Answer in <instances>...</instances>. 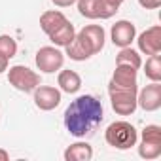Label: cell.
I'll list each match as a JSON object with an SVG mask.
<instances>
[{
  "label": "cell",
  "instance_id": "cell-1",
  "mask_svg": "<svg viewBox=\"0 0 161 161\" xmlns=\"http://www.w3.org/2000/svg\"><path fill=\"white\" fill-rule=\"evenodd\" d=\"M103 119L104 108L95 95H80L64 110V127L76 138H86L93 135Z\"/></svg>",
  "mask_w": 161,
  "mask_h": 161
},
{
  "label": "cell",
  "instance_id": "cell-2",
  "mask_svg": "<svg viewBox=\"0 0 161 161\" xmlns=\"http://www.w3.org/2000/svg\"><path fill=\"white\" fill-rule=\"evenodd\" d=\"M104 140L108 146H112L116 150H129V148L136 146L138 133H136L135 125H131L129 121H114L106 127Z\"/></svg>",
  "mask_w": 161,
  "mask_h": 161
},
{
  "label": "cell",
  "instance_id": "cell-3",
  "mask_svg": "<svg viewBox=\"0 0 161 161\" xmlns=\"http://www.w3.org/2000/svg\"><path fill=\"white\" fill-rule=\"evenodd\" d=\"M136 93H138V86H114L108 84V95H110V103L116 114L119 116H131L135 114V110L138 108L136 104Z\"/></svg>",
  "mask_w": 161,
  "mask_h": 161
},
{
  "label": "cell",
  "instance_id": "cell-4",
  "mask_svg": "<svg viewBox=\"0 0 161 161\" xmlns=\"http://www.w3.org/2000/svg\"><path fill=\"white\" fill-rule=\"evenodd\" d=\"M8 82L17 91L32 93L40 86V74L31 70L25 64H15V66H10V70H8Z\"/></svg>",
  "mask_w": 161,
  "mask_h": 161
},
{
  "label": "cell",
  "instance_id": "cell-5",
  "mask_svg": "<svg viewBox=\"0 0 161 161\" xmlns=\"http://www.w3.org/2000/svg\"><path fill=\"white\" fill-rule=\"evenodd\" d=\"M138 155L142 159H157L161 155V127L159 125H146L140 135Z\"/></svg>",
  "mask_w": 161,
  "mask_h": 161
},
{
  "label": "cell",
  "instance_id": "cell-6",
  "mask_svg": "<svg viewBox=\"0 0 161 161\" xmlns=\"http://www.w3.org/2000/svg\"><path fill=\"white\" fill-rule=\"evenodd\" d=\"M36 66L44 74H53L63 68L64 64V53L57 46H44L36 51Z\"/></svg>",
  "mask_w": 161,
  "mask_h": 161
},
{
  "label": "cell",
  "instance_id": "cell-7",
  "mask_svg": "<svg viewBox=\"0 0 161 161\" xmlns=\"http://www.w3.org/2000/svg\"><path fill=\"white\" fill-rule=\"evenodd\" d=\"M78 12L86 19H110L116 15L118 10L108 6L104 0H76Z\"/></svg>",
  "mask_w": 161,
  "mask_h": 161
},
{
  "label": "cell",
  "instance_id": "cell-8",
  "mask_svg": "<svg viewBox=\"0 0 161 161\" xmlns=\"http://www.w3.org/2000/svg\"><path fill=\"white\" fill-rule=\"evenodd\" d=\"M34 104L44 110V112H49V110H55L61 101H63V95H61V89L57 87H51V86H38L34 91Z\"/></svg>",
  "mask_w": 161,
  "mask_h": 161
},
{
  "label": "cell",
  "instance_id": "cell-9",
  "mask_svg": "<svg viewBox=\"0 0 161 161\" xmlns=\"http://www.w3.org/2000/svg\"><path fill=\"white\" fill-rule=\"evenodd\" d=\"M136 104L144 112H155L161 108V82H152L136 93Z\"/></svg>",
  "mask_w": 161,
  "mask_h": 161
},
{
  "label": "cell",
  "instance_id": "cell-10",
  "mask_svg": "<svg viewBox=\"0 0 161 161\" xmlns=\"http://www.w3.org/2000/svg\"><path fill=\"white\" fill-rule=\"evenodd\" d=\"M138 44V51L144 55H155L161 51V27L153 25L150 29H146L144 32L138 34L136 38Z\"/></svg>",
  "mask_w": 161,
  "mask_h": 161
},
{
  "label": "cell",
  "instance_id": "cell-11",
  "mask_svg": "<svg viewBox=\"0 0 161 161\" xmlns=\"http://www.w3.org/2000/svg\"><path fill=\"white\" fill-rule=\"evenodd\" d=\"M110 38H112V44L118 46V47H127L133 44V40L136 38V27L135 23L131 21H116V25H112V31H110Z\"/></svg>",
  "mask_w": 161,
  "mask_h": 161
},
{
  "label": "cell",
  "instance_id": "cell-12",
  "mask_svg": "<svg viewBox=\"0 0 161 161\" xmlns=\"http://www.w3.org/2000/svg\"><path fill=\"white\" fill-rule=\"evenodd\" d=\"M78 36L89 46V49L93 51V55H97L99 51H103L104 40H106V32H104V29L101 25H86L82 31L78 32Z\"/></svg>",
  "mask_w": 161,
  "mask_h": 161
},
{
  "label": "cell",
  "instance_id": "cell-13",
  "mask_svg": "<svg viewBox=\"0 0 161 161\" xmlns=\"http://www.w3.org/2000/svg\"><path fill=\"white\" fill-rule=\"evenodd\" d=\"M57 84H59V89L63 93H68V95H74L80 91V87H82V78H80V74L76 70H61L59 76H57Z\"/></svg>",
  "mask_w": 161,
  "mask_h": 161
},
{
  "label": "cell",
  "instance_id": "cell-14",
  "mask_svg": "<svg viewBox=\"0 0 161 161\" xmlns=\"http://www.w3.org/2000/svg\"><path fill=\"white\" fill-rule=\"evenodd\" d=\"M64 55L66 57H70L72 61H87L89 57H93V51L89 49V46L78 36V32H76V36H74V40L64 47Z\"/></svg>",
  "mask_w": 161,
  "mask_h": 161
},
{
  "label": "cell",
  "instance_id": "cell-15",
  "mask_svg": "<svg viewBox=\"0 0 161 161\" xmlns=\"http://www.w3.org/2000/svg\"><path fill=\"white\" fill-rule=\"evenodd\" d=\"M68 19H66V15L63 14V12H59V10H47V12H44L42 15H40V29L49 36L53 31H57L63 23H66Z\"/></svg>",
  "mask_w": 161,
  "mask_h": 161
},
{
  "label": "cell",
  "instance_id": "cell-16",
  "mask_svg": "<svg viewBox=\"0 0 161 161\" xmlns=\"http://www.w3.org/2000/svg\"><path fill=\"white\" fill-rule=\"evenodd\" d=\"M110 84L114 86H136V68L127 66V64H116V70L112 74Z\"/></svg>",
  "mask_w": 161,
  "mask_h": 161
},
{
  "label": "cell",
  "instance_id": "cell-17",
  "mask_svg": "<svg viewBox=\"0 0 161 161\" xmlns=\"http://www.w3.org/2000/svg\"><path fill=\"white\" fill-rule=\"evenodd\" d=\"M63 155L66 161H89L93 157V148L87 142H74L64 150Z\"/></svg>",
  "mask_w": 161,
  "mask_h": 161
},
{
  "label": "cell",
  "instance_id": "cell-18",
  "mask_svg": "<svg viewBox=\"0 0 161 161\" xmlns=\"http://www.w3.org/2000/svg\"><path fill=\"white\" fill-rule=\"evenodd\" d=\"M74 36H76V29H74V25H72L70 21H66V23H63L57 31H53V32L49 34V40H51L53 46H57V47H66V46L74 40Z\"/></svg>",
  "mask_w": 161,
  "mask_h": 161
},
{
  "label": "cell",
  "instance_id": "cell-19",
  "mask_svg": "<svg viewBox=\"0 0 161 161\" xmlns=\"http://www.w3.org/2000/svg\"><path fill=\"white\" fill-rule=\"evenodd\" d=\"M116 64H127V66H133L138 70L142 66V59H140L138 51H135L131 46H127V47H121V51L116 55Z\"/></svg>",
  "mask_w": 161,
  "mask_h": 161
},
{
  "label": "cell",
  "instance_id": "cell-20",
  "mask_svg": "<svg viewBox=\"0 0 161 161\" xmlns=\"http://www.w3.org/2000/svg\"><path fill=\"white\" fill-rule=\"evenodd\" d=\"M144 74L150 82H161V55H150L144 64Z\"/></svg>",
  "mask_w": 161,
  "mask_h": 161
},
{
  "label": "cell",
  "instance_id": "cell-21",
  "mask_svg": "<svg viewBox=\"0 0 161 161\" xmlns=\"http://www.w3.org/2000/svg\"><path fill=\"white\" fill-rule=\"evenodd\" d=\"M0 53H2L6 59L15 57V53H17V42L10 34H0Z\"/></svg>",
  "mask_w": 161,
  "mask_h": 161
},
{
  "label": "cell",
  "instance_id": "cell-22",
  "mask_svg": "<svg viewBox=\"0 0 161 161\" xmlns=\"http://www.w3.org/2000/svg\"><path fill=\"white\" fill-rule=\"evenodd\" d=\"M138 4L144 10H157L161 6V0H138Z\"/></svg>",
  "mask_w": 161,
  "mask_h": 161
},
{
  "label": "cell",
  "instance_id": "cell-23",
  "mask_svg": "<svg viewBox=\"0 0 161 161\" xmlns=\"http://www.w3.org/2000/svg\"><path fill=\"white\" fill-rule=\"evenodd\" d=\"M51 2H53L55 6H59V8H68V6L76 4V0H51Z\"/></svg>",
  "mask_w": 161,
  "mask_h": 161
},
{
  "label": "cell",
  "instance_id": "cell-24",
  "mask_svg": "<svg viewBox=\"0 0 161 161\" xmlns=\"http://www.w3.org/2000/svg\"><path fill=\"white\" fill-rule=\"evenodd\" d=\"M8 61H10V59H6L2 53H0V74L8 70Z\"/></svg>",
  "mask_w": 161,
  "mask_h": 161
},
{
  "label": "cell",
  "instance_id": "cell-25",
  "mask_svg": "<svg viewBox=\"0 0 161 161\" xmlns=\"http://www.w3.org/2000/svg\"><path fill=\"white\" fill-rule=\"evenodd\" d=\"M104 2H106L108 6H112L114 10H119V6L125 2V0H104Z\"/></svg>",
  "mask_w": 161,
  "mask_h": 161
},
{
  "label": "cell",
  "instance_id": "cell-26",
  "mask_svg": "<svg viewBox=\"0 0 161 161\" xmlns=\"http://www.w3.org/2000/svg\"><path fill=\"white\" fill-rule=\"evenodd\" d=\"M8 159H10V153L4 148H0V161H8Z\"/></svg>",
  "mask_w": 161,
  "mask_h": 161
}]
</instances>
